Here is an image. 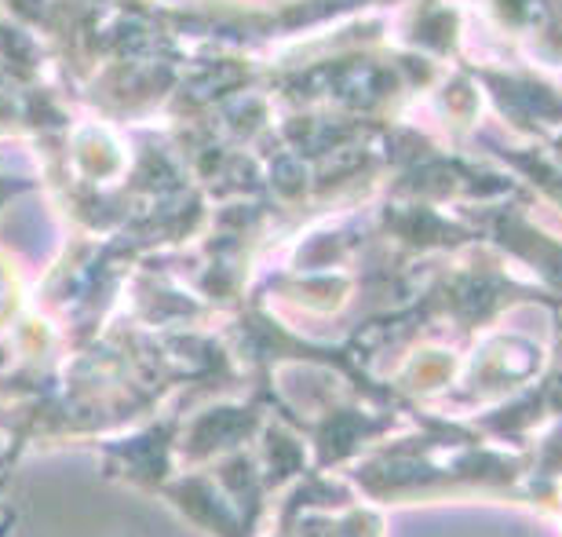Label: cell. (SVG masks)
<instances>
[{
    "label": "cell",
    "mask_w": 562,
    "mask_h": 537,
    "mask_svg": "<svg viewBox=\"0 0 562 537\" xmlns=\"http://www.w3.org/2000/svg\"><path fill=\"white\" fill-rule=\"evenodd\" d=\"M15 454L19 450H8V457L0 461V497H4V490H8V468H11V461H15Z\"/></svg>",
    "instance_id": "1"
}]
</instances>
